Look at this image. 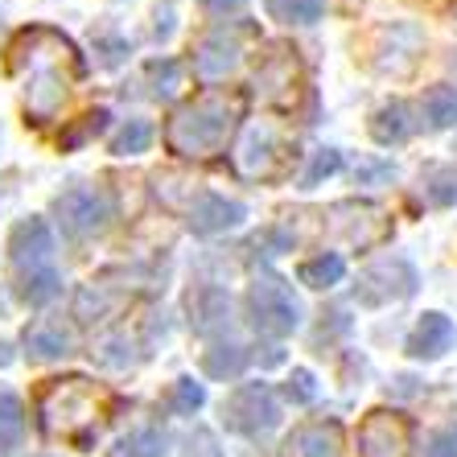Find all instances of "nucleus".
<instances>
[{
	"label": "nucleus",
	"mask_w": 457,
	"mask_h": 457,
	"mask_svg": "<svg viewBox=\"0 0 457 457\" xmlns=\"http://www.w3.org/2000/svg\"><path fill=\"white\" fill-rule=\"evenodd\" d=\"M12 71H25V107H29L33 124H46L62 107L79 75L75 46L50 29L21 33V42L12 46Z\"/></svg>",
	"instance_id": "f257e3e1"
},
{
	"label": "nucleus",
	"mask_w": 457,
	"mask_h": 457,
	"mask_svg": "<svg viewBox=\"0 0 457 457\" xmlns=\"http://www.w3.org/2000/svg\"><path fill=\"white\" fill-rule=\"evenodd\" d=\"M239 96H227V91H206V96L190 99L173 112L170 128H165V140L178 157H211L231 140L235 124H239Z\"/></svg>",
	"instance_id": "f03ea898"
},
{
	"label": "nucleus",
	"mask_w": 457,
	"mask_h": 457,
	"mask_svg": "<svg viewBox=\"0 0 457 457\" xmlns=\"http://www.w3.org/2000/svg\"><path fill=\"white\" fill-rule=\"evenodd\" d=\"M247 309H252V326L260 334H272V338H285L301 326V305L293 297V285L272 272L255 277L247 288Z\"/></svg>",
	"instance_id": "7ed1b4c3"
},
{
	"label": "nucleus",
	"mask_w": 457,
	"mask_h": 457,
	"mask_svg": "<svg viewBox=\"0 0 457 457\" xmlns=\"http://www.w3.org/2000/svg\"><path fill=\"white\" fill-rule=\"evenodd\" d=\"M54 214H58V223H62L66 235L87 239V235H96L107 227V219H112V198H107L99 186H71L66 194L54 198Z\"/></svg>",
	"instance_id": "20e7f679"
},
{
	"label": "nucleus",
	"mask_w": 457,
	"mask_h": 457,
	"mask_svg": "<svg viewBox=\"0 0 457 457\" xmlns=\"http://www.w3.org/2000/svg\"><path fill=\"white\" fill-rule=\"evenodd\" d=\"M223 416H227V425H231L235 433L260 436V433H268V428H277L280 408H277V400H272V392H268L264 383H244V387L231 392V400L223 404Z\"/></svg>",
	"instance_id": "39448f33"
},
{
	"label": "nucleus",
	"mask_w": 457,
	"mask_h": 457,
	"mask_svg": "<svg viewBox=\"0 0 457 457\" xmlns=\"http://www.w3.org/2000/svg\"><path fill=\"white\" fill-rule=\"evenodd\" d=\"M9 255H12V264L21 268L25 277L50 268V255H54L50 223H46V219H25V223H17L12 227V239H9Z\"/></svg>",
	"instance_id": "423d86ee"
},
{
	"label": "nucleus",
	"mask_w": 457,
	"mask_h": 457,
	"mask_svg": "<svg viewBox=\"0 0 457 457\" xmlns=\"http://www.w3.org/2000/svg\"><path fill=\"white\" fill-rule=\"evenodd\" d=\"M408 420L400 412H371L367 425L359 428L362 457H404L408 449Z\"/></svg>",
	"instance_id": "0eeeda50"
},
{
	"label": "nucleus",
	"mask_w": 457,
	"mask_h": 457,
	"mask_svg": "<svg viewBox=\"0 0 457 457\" xmlns=\"http://www.w3.org/2000/svg\"><path fill=\"white\" fill-rule=\"evenodd\" d=\"M244 37H247L244 25H219V29L198 46V58H194L198 75L203 79H223L227 71H235L239 54H244Z\"/></svg>",
	"instance_id": "6e6552de"
},
{
	"label": "nucleus",
	"mask_w": 457,
	"mask_h": 457,
	"mask_svg": "<svg viewBox=\"0 0 457 457\" xmlns=\"http://www.w3.org/2000/svg\"><path fill=\"white\" fill-rule=\"evenodd\" d=\"M416 268L408 260H379L375 268H367L359 280V301L362 305H383V301H404L412 297V285H395V277H412Z\"/></svg>",
	"instance_id": "1a4fd4ad"
},
{
	"label": "nucleus",
	"mask_w": 457,
	"mask_h": 457,
	"mask_svg": "<svg viewBox=\"0 0 457 457\" xmlns=\"http://www.w3.org/2000/svg\"><path fill=\"white\" fill-rule=\"evenodd\" d=\"M235 165L244 178H272L277 173V132L268 124H252L235 153Z\"/></svg>",
	"instance_id": "9d476101"
},
{
	"label": "nucleus",
	"mask_w": 457,
	"mask_h": 457,
	"mask_svg": "<svg viewBox=\"0 0 457 457\" xmlns=\"http://www.w3.org/2000/svg\"><path fill=\"white\" fill-rule=\"evenodd\" d=\"M244 214H247L244 203L223 198V194H203V198L190 206V231H198V235L231 231V227L244 223Z\"/></svg>",
	"instance_id": "9b49d317"
},
{
	"label": "nucleus",
	"mask_w": 457,
	"mask_h": 457,
	"mask_svg": "<svg viewBox=\"0 0 457 457\" xmlns=\"http://www.w3.org/2000/svg\"><path fill=\"white\" fill-rule=\"evenodd\" d=\"M338 449H342V428L334 420L297 425L285 441V457H338Z\"/></svg>",
	"instance_id": "f8f14e48"
},
{
	"label": "nucleus",
	"mask_w": 457,
	"mask_h": 457,
	"mask_svg": "<svg viewBox=\"0 0 457 457\" xmlns=\"http://www.w3.org/2000/svg\"><path fill=\"white\" fill-rule=\"evenodd\" d=\"M453 346V321L445 313H425L416 321L412 338H408V354L412 359H441Z\"/></svg>",
	"instance_id": "ddd939ff"
},
{
	"label": "nucleus",
	"mask_w": 457,
	"mask_h": 457,
	"mask_svg": "<svg viewBox=\"0 0 457 457\" xmlns=\"http://www.w3.org/2000/svg\"><path fill=\"white\" fill-rule=\"evenodd\" d=\"M25 346H29L33 359H62V354H71V346H75V330L62 326V321L42 318L25 330Z\"/></svg>",
	"instance_id": "4468645a"
},
{
	"label": "nucleus",
	"mask_w": 457,
	"mask_h": 457,
	"mask_svg": "<svg viewBox=\"0 0 457 457\" xmlns=\"http://www.w3.org/2000/svg\"><path fill=\"white\" fill-rule=\"evenodd\" d=\"M190 313H194V330L211 334L231 321V297H227L223 288H206V293H198V297L190 301Z\"/></svg>",
	"instance_id": "2eb2a0df"
},
{
	"label": "nucleus",
	"mask_w": 457,
	"mask_h": 457,
	"mask_svg": "<svg viewBox=\"0 0 457 457\" xmlns=\"http://www.w3.org/2000/svg\"><path fill=\"white\" fill-rule=\"evenodd\" d=\"M342 277H346V260L338 252H321L318 260H305L297 268V280L309 288H334L342 285Z\"/></svg>",
	"instance_id": "dca6fc26"
},
{
	"label": "nucleus",
	"mask_w": 457,
	"mask_h": 457,
	"mask_svg": "<svg viewBox=\"0 0 457 457\" xmlns=\"http://www.w3.org/2000/svg\"><path fill=\"white\" fill-rule=\"evenodd\" d=\"M420 112H425V124L433 132L457 124V87H428L425 99H420Z\"/></svg>",
	"instance_id": "f3484780"
},
{
	"label": "nucleus",
	"mask_w": 457,
	"mask_h": 457,
	"mask_svg": "<svg viewBox=\"0 0 457 457\" xmlns=\"http://www.w3.org/2000/svg\"><path fill=\"white\" fill-rule=\"evenodd\" d=\"M412 132V124H408V107L404 104H387L375 112L371 120V137L379 140V145H400V140Z\"/></svg>",
	"instance_id": "a211bd4d"
},
{
	"label": "nucleus",
	"mask_w": 457,
	"mask_h": 457,
	"mask_svg": "<svg viewBox=\"0 0 457 457\" xmlns=\"http://www.w3.org/2000/svg\"><path fill=\"white\" fill-rule=\"evenodd\" d=\"M264 9L272 21H285V25H309L318 21L326 0H264Z\"/></svg>",
	"instance_id": "6ab92c4d"
},
{
	"label": "nucleus",
	"mask_w": 457,
	"mask_h": 457,
	"mask_svg": "<svg viewBox=\"0 0 457 457\" xmlns=\"http://www.w3.org/2000/svg\"><path fill=\"white\" fill-rule=\"evenodd\" d=\"M149 145H153L149 120H128V124L116 132V140H112V153H116V157H137V153H145Z\"/></svg>",
	"instance_id": "aec40b11"
},
{
	"label": "nucleus",
	"mask_w": 457,
	"mask_h": 457,
	"mask_svg": "<svg viewBox=\"0 0 457 457\" xmlns=\"http://www.w3.org/2000/svg\"><path fill=\"white\" fill-rule=\"evenodd\" d=\"M165 453V433L161 428H137L116 445V457H161Z\"/></svg>",
	"instance_id": "412c9836"
},
{
	"label": "nucleus",
	"mask_w": 457,
	"mask_h": 457,
	"mask_svg": "<svg viewBox=\"0 0 457 457\" xmlns=\"http://www.w3.org/2000/svg\"><path fill=\"white\" fill-rule=\"evenodd\" d=\"M244 362H247L244 346H214V351H206L203 367H206V375H214V379H231V375L244 371Z\"/></svg>",
	"instance_id": "4be33fe9"
},
{
	"label": "nucleus",
	"mask_w": 457,
	"mask_h": 457,
	"mask_svg": "<svg viewBox=\"0 0 457 457\" xmlns=\"http://www.w3.org/2000/svg\"><path fill=\"white\" fill-rule=\"evenodd\" d=\"M58 288H62L58 272H54V268H42V272H29V277L21 280V297L29 301V305H46V301L58 297Z\"/></svg>",
	"instance_id": "5701e85b"
},
{
	"label": "nucleus",
	"mask_w": 457,
	"mask_h": 457,
	"mask_svg": "<svg viewBox=\"0 0 457 457\" xmlns=\"http://www.w3.org/2000/svg\"><path fill=\"white\" fill-rule=\"evenodd\" d=\"M21 428H25V416H21V404H17V395L0 392V449H12V445H17Z\"/></svg>",
	"instance_id": "b1692460"
},
{
	"label": "nucleus",
	"mask_w": 457,
	"mask_h": 457,
	"mask_svg": "<svg viewBox=\"0 0 457 457\" xmlns=\"http://www.w3.org/2000/svg\"><path fill=\"white\" fill-rule=\"evenodd\" d=\"M342 170V153L338 149H321L313 153V161H309V170L301 173V190H313L321 178H334V173Z\"/></svg>",
	"instance_id": "393cba45"
},
{
	"label": "nucleus",
	"mask_w": 457,
	"mask_h": 457,
	"mask_svg": "<svg viewBox=\"0 0 457 457\" xmlns=\"http://www.w3.org/2000/svg\"><path fill=\"white\" fill-rule=\"evenodd\" d=\"M203 404H206L203 383H194V379H178V383H173V392H170V408H173V412H198Z\"/></svg>",
	"instance_id": "a878e982"
},
{
	"label": "nucleus",
	"mask_w": 457,
	"mask_h": 457,
	"mask_svg": "<svg viewBox=\"0 0 457 457\" xmlns=\"http://www.w3.org/2000/svg\"><path fill=\"white\" fill-rule=\"evenodd\" d=\"M425 186H428V203L433 206H453L457 203V173L453 170H436Z\"/></svg>",
	"instance_id": "bb28decb"
},
{
	"label": "nucleus",
	"mask_w": 457,
	"mask_h": 457,
	"mask_svg": "<svg viewBox=\"0 0 457 457\" xmlns=\"http://www.w3.org/2000/svg\"><path fill=\"white\" fill-rule=\"evenodd\" d=\"M149 75H153V91H157V96H170L173 91V83H178V62H173V58H157V62L149 66Z\"/></svg>",
	"instance_id": "cd10ccee"
},
{
	"label": "nucleus",
	"mask_w": 457,
	"mask_h": 457,
	"mask_svg": "<svg viewBox=\"0 0 457 457\" xmlns=\"http://www.w3.org/2000/svg\"><path fill=\"white\" fill-rule=\"evenodd\" d=\"M288 400H293V404H309V400H313V395H318V383H313V375L309 371H293V379H288Z\"/></svg>",
	"instance_id": "c85d7f7f"
},
{
	"label": "nucleus",
	"mask_w": 457,
	"mask_h": 457,
	"mask_svg": "<svg viewBox=\"0 0 457 457\" xmlns=\"http://www.w3.org/2000/svg\"><path fill=\"white\" fill-rule=\"evenodd\" d=\"M425 457H457V425L441 428V433H433V441H428Z\"/></svg>",
	"instance_id": "c756f323"
},
{
	"label": "nucleus",
	"mask_w": 457,
	"mask_h": 457,
	"mask_svg": "<svg viewBox=\"0 0 457 457\" xmlns=\"http://www.w3.org/2000/svg\"><path fill=\"white\" fill-rule=\"evenodd\" d=\"M104 124H107V112H96V116H83L79 132H71V137L62 140V149H75V145H83L87 137H96V132H104Z\"/></svg>",
	"instance_id": "7c9ffc66"
},
{
	"label": "nucleus",
	"mask_w": 457,
	"mask_h": 457,
	"mask_svg": "<svg viewBox=\"0 0 457 457\" xmlns=\"http://www.w3.org/2000/svg\"><path fill=\"white\" fill-rule=\"evenodd\" d=\"M203 4H206L211 12H227V9H239L244 0H203Z\"/></svg>",
	"instance_id": "2f4dec72"
}]
</instances>
